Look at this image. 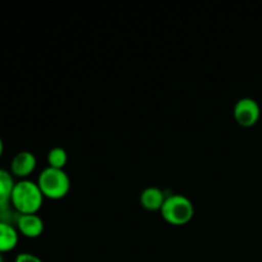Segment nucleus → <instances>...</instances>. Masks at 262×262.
I'll return each mask as SVG.
<instances>
[{
	"mask_svg": "<svg viewBox=\"0 0 262 262\" xmlns=\"http://www.w3.org/2000/svg\"><path fill=\"white\" fill-rule=\"evenodd\" d=\"M43 199L45 197L37 183L30 179H23L15 182L10 197V205L19 215L37 214L38 210L42 207Z\"/></svg>",
	"mask_w": 262,
	"mask_h": 262,
	"instance_id": "nucleus-1",
	"label": "nucleus"
},
{
	"mask_svg": "<svg viewBox=\"0 0 262 262\" xmlns=\"http://www.w3.org/2000/svg\"><path fill=\"white\" fill-rule=\"evenodd\" d=\"M160 212L163 219L168 224L182 227L188 224L193 219L194 206L188 197L184 194L174 193L166 197Z\"/></svg>",
	"mask_w": 262,
	"mask_h": 262,
	"instance_id": "nucleus-2",
	"label": "nucleus"
},
{
	"mask_svg": "<svg viewBox=\"0 0 262 262\" xmlns=\"http://www.w3.org/2000/svg\"><path fill=\"white\" fill-rule=\"evenodd\" d=\"M37 184L43 197L49 200H61L71 191V179L64 169L48 166L38 176Z\"/></svg>",
	"mask_w": 262,
	"mask_h": 262,
	"instance_id": "nucleus-3",
	"label": "nucleus"
},
{
	"mask_svg": "<svg viewBox=\"0 0 262 262\" xmlns=\"http://www.w3.org/2000/svg\"><path fill=\"white\" fill-rule=\"evenodd\" d=\"M233 117L238 125L243 128H251L257 124L261 117V107L256 100L251 97H243L238 100L233 109Z\"/></svg>",
	"mask_w": 262,
	"mask_h": 262,
	"instance_id": "nucleus-4",
	"label": "nucleus"
},
{
	"mask_svg": "<svg viewBox=\"0 0 262 262\" xmlns=\"http://www.w3.org/2000/svg\"><path fill=\"white\" fill-rule=\"evenodd\" d=\"M37 160L31 151H19L10 163V173L20 181L27 179L35 171Z\"/></svg>",
	"mask_w": 262,
	"mask_h": 262,
	"instance_id": "nucleus-5",
	"label": "nucleus"
},
{
	"mask_svg": "<svg viewBox=\"0 0 262 262\" xmlns=\"http://www.w3.org/2000/svg\"><path fill=\"white\" fill-rule=\"evenodd\" d=\"M15 228L23 237L35 239L42 234L45 225H43V220L37 214H30L19 215L15 222Z\"/></svg>",
	"mask_w": 262,
	"mask_h": 262,
	"instance_id": "nucleus-6",
	"label": "nucleus"
},
{
	"mask_svg": "<svg viewBox=\"0 0 262 262\" xmlns=\"http://www.w3.org/2000/svg\"><path fill=\"white\" fill-rule=\"evenodd\" d=\"M166 196L158 187H148L140 194V205L147 211H160Z\"/></svg>",
	"mask_w": 262,
	"mask_h": 262,
	"instance_id": "nucleus-7",
	"label": "nucleus"
},
{
	"mask_svg": "<svg viewBox=\"0 0 262 262\" xmlns=\"http://www.w3.org/2000/svg\"><path fill=\"white\" fill-rule=\"evenodd\" d=\"M19 241V233H18L15 225L9 224L0 220V253H7L14 250Z\"/></svg>",
	"mask_w": 262,
	"mask_h": 262,
	"instance_id": "nucleus-8",
	"label": "nucleus"
},
{
	"mask_svg": "<svg viewBox=\"0 0 262 262\" xmlns=\"http://www.w3.org/2000/svg\"><path fill=\"white\" fill-rule=\"evenodd\" d=\"M14 186L15 182L12 173L5 169H0V209H4L10 205V197Z\"/></svg>",
	"mask_w": 262,
	"mask_h": 262,
	"instance_id": "nucleus-9",
	"label": "nucleus"
},
{
	"mask_svg": "<svg viewBox=\"0 0 262 262\" xmlns=\"http://www.w3.org/2000/svg\"><path fill=\"white\" fill-rule=\"evenodd\" d=\"M68 163V154L63 147H54L48 152V164L50 168L64 169Z\"/></svg>",
	"mask_w": 262,
	"mask_h": 262,
	"instance_id": "nucleus-10",
	"label": "nucleus"
},
{
	"mask_svg": "<svg viewBox=\"0 0 262 262\" xmlns=\"http://www.w3.org/2000/svg\"><path fill=\"white\" fill-rule=\"evenodd\" d=\"M14 262H43L41 260L40 257H37L36 255L30 252H22V253H18L15 256V260Z\"/></svg>",
	"mask_w": 262,
	"mask_h": 262,
	"instance_id": "nucleus-11",
	"label": "nucleus"
},
{
	"mask_svg": "<svg viewBox=\"0 0 262 262\" xmlns=\"http://www.w3.org/2000/svg\"><path fill=\"white\" fill-rule=\"evenodd\" d=\"M3 152H4V142H3L2 137H0V158H2Z\"/></svg>",
	"mask_w": 262,
	"mask_h": 262,
	"instance_id": "nucleus-12",
	"label": "nucleus"
},
{
	"mask_svg": "<svg viewBox=\"0 0 262 262\" xmlns=\"http://www.w3.org/2000/svg\"><path fill=\"white\" fill-rule=\"evenodd\" d=\"M0 262H4V258H3L2 253H0Z\"/></svg>",
	"mask_w": 262,
	"mask_h": 262,
	"instance_id": "nucleus-13",
	"label": "nucleus"
}]
</instances>
